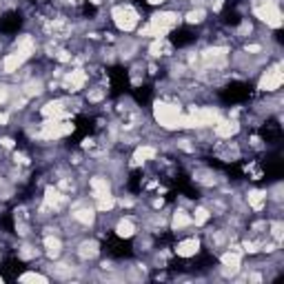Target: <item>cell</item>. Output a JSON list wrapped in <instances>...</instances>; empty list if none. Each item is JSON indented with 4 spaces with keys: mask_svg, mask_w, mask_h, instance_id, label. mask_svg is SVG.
<instances>
[{
    "mask_svg": "<svg viewBox=\"0 0 284 284\" xmlns=\"http://www.w3.org/2000/svg\"><path fill=\"white\" fill-rule=\"evenodd\" d=\"M180 25V16L175 11H160L156 16H151L149 25L142 29V36H149V38H164L171 29Z\"/></svg>",
    "mask_w": 284,
    "mask_h": 284,
    "instance_id": "obj_1",
    "label": "cell"
},
{
    "mask_svg": "<svg viewBox=\"0 0 284 284\" xmlns=\"http://www.w3.org/2000/svg\"><path fill=\"white\" fill-rule=\"evenodd\" d=\"M153 116L158 120L160 126L164 129H180V120H182V109L178 105H171V102H156L153 105Z\"/></svg>",
    "mask_w": 284,
    "mask_h": 284,
    "instance_id": "obj_2",
    "label": "cell"
},
{
    "mask_svg": "<svg viewBox=\"0 0 284 284\" xmlns=\"http://www.w3.org/2000/svg\"><path fill=\"white\" fill-rule=\"evenodd\" d=\"M253 14H255V18H260L273 29L282 27V11H280L275 0H255L253 2Z\"/></svg>",
    "mask_w": 284,
    "mask_h": 284,
    "instance_id": "obj_3",
    "label": "cell"
},
{
    "mask_svg": "<svg viewBox=\"0 0 284 284\" xmlns=\"http://www.w3.org/2000/svg\"><path fill=\"white\" fill-rule=\"evenodd\" d=\"M111 18H113V22H116V27L120 32H133L138 27V22H140V16H138V11L131 5L116 7L111 11Z\"/></svg>",
    "mask_w": 284,
    "mask_h": 284,
    "instance_id": "obj_4",
    "label": "cell"
},
{
    "mask_svg": "<svg viewBox=\"0 0 284 284\" xmlns=\"http://www.w3.org/2000/svg\"><path fill=\"white\" fill-rule=\"evenodd\" d=\"M76 126L67 120H47L42 125L40 138L42 140H58V138H64L69 133H74Z\"/></svg>",
    "mask_w": 284,
    "mask_h": 284,
    "instance_id": "obj_5",
    "label": "cell"
},
{
    "mask_svg": "<svg viewBox=\"0 0 284 284\" xmlns=\"http://www.w3.org/2000/svg\"><path fill=\"white\" fill-rule=\"evenodd\" d=\"M284 82V74H282V64H273V67H268L267 71L262 74L258 82V89L260 91H267V94H273L282 87Z\"/></svg>",
    "mask_w": 284,
    "mask_h": 284,
    "instance_id": "obj_6",
    "label": "cell"
},
{
    "mask_svg": "<svg viewBox=\"0 0 284 284\" xmlns=\"http://www.w3.org/2000/svg\"><path fill=\"white\" fill-rule=\"evenodd\" d=\"M40 113L47 120H64V118H69L71 113L67 111V102L64 100H51L47 102V105L40 109Z\"/></svg>",
    "mask_w": 284,
    "mask_h": 284,
    "instance_id": "obj_7",
    "label": "cell"
},
{
    "mask_svg": "<svg viewBox=\"0 0 284 284\" xmlns=\"http://www.w3.org/2000/svg\"><path fill=\"white\" fill-rule=\"evenodd\" d=\"M29 58H32V56H29L27 51H20V49L7 53L5 60H2V71H5V74H14V71H18Z\"/></svg>",
    "mask_w": 284,
    "mask_h": 284,
    "instance_id": "obj_8",
    "label": "cell"
},
{
    "mask_svg": "<svg viewBox=\"0 0 284 284\" xmlns=\"http://www.w3.org/2000/svg\"><path fill=\"white\" fill-rule=\"evenodd\" d=\"M64 202H67V195H64L58 187H47V189H45V206H47V209L58 211L64 206Z\"/></svg>",
    "mask_w": 284,
    "mask_h": 284,
    "instance_id": "obj_9",
    "label": "cell"
},
{
    "mask_svg": "<svg viewBox=\"0 0 284 284\" xmlns=\"http://www.w3.org/2000/svg\"><path fill=\"white\" fill-rule=\"evenodd\" d=\"M63 84H64V89H69V91H80L87 84V74H84L82 69H74V71H69L64 76Z\"/></svg>",
    "mask_w": 284,
    "mask_h": 284,
    "instance_id": "obj_10",
    "label": "cell"
},
{
    "mask_svg": "<svg viewBox=\"0 0 284 284\" xmlns=\"http://www.w3.org/2000/svg\"><path fill=\"white\" fill-rule=\"evenodd\" d=\"M237 131H240V122L237 120H231V118H229V120H218L216 122V136L222 138V140L236 136Z\"/></svg>",
    "mask_w": 284,
    "mask_h": 284,
    "instance_id": "obj_11",
    "label": "cell"
},
{
    "mask_svg": "<svg viewBox=\"0 0 284 284\" xmlns=\"http://www.w3.org/2000/svg\"><path fill=\"white\" fill-rule=\"evenodd\" d=\"M198 251H200V240L198 237H187V240H182L175 247V253H178L180 258H193Z\"/></svg>",
    "mask_w": 284,
    "mask_h": 284,
    "instance_id": "obj_12",
    "label": "cell"
},
{
    "mask_svg": "<svg viewBox=\"0 0 284 284\" xmlns=\"http://www.w3.org/2000/svg\"><path fill=\"white\" fill-rule=\"evenodd\" d=\"M89 187H91V193H94L95 200H98V198H102V195H107V193H109V189H111L109 180L102 178V175H95V178H91Z\"/></svg>",
    "mask_w": 284,
    "mask_h": 284,
    "instance_id": "obj_13",
    "label": "cell"
},
{
    "mask_svg": "<svg viewBox=\"0 0 284 284\" xmlns=\"http://www.w3.org/2000/svg\"><path fill=\"white\" fill-rule=\"evenodd\" d=\"M240 262H242V258H240V253L236 251H229L222 255V267L226 268V271H231V273H236L237 268H240Z\"/></svg>",
    "mask_w": 284,
    "mask_h": 284,
    "instance_id": "obj_14",
    "label": "cell"
},
{
    "mask_svg": "<svg viewBox=\"0 0 284 284\" xmlns=\"http://www.w3.org/2000/svg\"><path fill=\"white\" fill-rule=\"evenodd\" d=\"M247 200L253 211H262L264 205H267V191H251Z\"/></svg>",
    "mask_w": 284,
    "mask_h": 284,
    "instance_id": "obj_15",
    "label": "cell"
},
{
    "mask_svg": "<svg viewBox=\"0 0 284 284\" xmlns=\"http://www.w3.org/2000/svg\"><path fill=\"white\" fill-rule=\"evenodd\" d=\"M226 53H229V49H224V47H211L202 53V58H205V63L211 64V63H218V60H224Z\"/></svg>",
    "mask_w": 284,
    "mask_h": 284,
    "instance_id": "obj_16",
    "label": "cell"
},
{
    "mask_svg": "<svg viewBox=\"0 0 284 284\" xmlns=\"http://www.w3.org/2000/svg\"><path fill=\"white\" fill-rule=\"evenodd\" d=\"M156 149L153 147H138L136 153H133V164H140V162H147V160L156 158Z\"/></svg>",
    "mask_w": 284,
    "mask_h": 284,
    "instance_id": "obj_17",
    "label": "cell"
},
{
    "mask_svg": "<svg viewBox=\"0 0 284 284\" xmlns=\"http://www.w3.org/2000/svg\"><path fill=\"white\" fill-rule=\"evenodd\" d=\"M116 233L120 237H131L133 233H136V224H133L129 218H122V220L118 222V226H116Z\"/></svg>",
    "mask_w": 284,
    "mask_h": 284,
    "instance_id": "obj_18",
    "label": "cell"
},
{
    "mask_svg": "<svg viewBox=\"0 0 284 284\" xmlns=\"http://www.w3.org/2000/svg\"><path fill=\"white\" fill-rule=\"evenodd\" d=\"M191 222H193V218L187 213V211H175L174 213V220H171V224H174V229H184V226H189Z\"/></svg>",
    "mask_w": 284,
    "mask_h": 284,
    "instance_id": "obj_19",
    "label": "cell"
},
{
    "mask_svg": "<svg viewBox=\"0 0 284 284\" xmlns=\"http://www.w3.org/2000/svg\"><path fill=\"white\" fill-rule=\"evenodd\" d=\"M45 247H47V255L49 258H58L63 251V242L58 237H45Z\"/></svg>",
    "mask_w": 284,
    "mask_h": 284,
    "instance_id": "obj_20",
    "label": "cell"
},
{
    "mask_svg": "<svg viewBox=\"0 0 284 284\" xmlns=\"http://www.w3.org/2000/svg\"><path fill=\"white\" fill-rule=\"evenodd\" d=\"M74 220H78L84 226H89V224H94L95 213L91 209H78V211H74Z\"/></svg>",
    "mask_w": 284,
    "mask_h": 284,
    "instance_id": "obj_21",
    "label": "cell"
},
{
    "mask_svg": "<svg viewBox=\"0 0 284 284\" xmlns=\"http://www.w3.org/2000/svg\"><path fill=\"white\" fill-rule=\"evenodd\" d=\"M80 258H95L98 255V242H94V240H87V242L80 244Z\"/></svg>",
    "mask_w": 284,
    "mask_h": 284,
    "instance_id": "obj_22",
    "label": "cell"
},
{
    "mask_svg": "<svg viewBox=\"0 0 284 284\" xmlns=\"http://www.w3.org/2000/svg\"><path fill=\"white\" fill-rule=\"evenodd\" d=\"M205 18H206V11L205 9H191L187 16H184V20L189 22V25H200V22H205Z\"/></svg>",
    "mask_w": 284,
    "mask_h": 284,
    "instance_id": "obj_23",
    "label": "cell"
},
{
    "mask_svg": "<svg viewBox=\"0 0 284 284\" xmlns=\"http://www.w3.org/2000/svg\"><path fill=\"white\" fill-rule=\"evenodd\" d=\"M116 206V198L113 195H102V198H98V211H111Z\"/></svg>",
    "mask_w": 284,
    "mask_h": 284,
    "instance_id": "obj_24",
    "label": "cell"
},
{
    "mask_svg": "<svg viewBox=\"0 0 284 284\" xmlns=\"http://www.w3.org/2000/svg\"><path fill=\"white\" fill-rule=\"evenodd\" d=\"M209 218H211L209 209H205V206H198V209H195V216H193V222H195V224H205Z\"/></svg>",
    "mask_w": 284,
    "mask_h": 284,
    "instance_id": "obj_25",
    "label": "cell"
},
{
    "mask_svg": "<svg viewBox=\"0 0 284 284\" xmlns=\"http://www.w3.org/2000/svg\"><path fill=\"white\" fill-rule=\"evenodd\" d=\"M20 282H38V284H47V275H40V273H25V275H20Z\"/></svg>",
    "mask_w": 284,
    "mask_h": 284,
    "instance_id": "obj_26",
    "label": "cell"
},
{
    "mask_svg": "<svg viewBox=\"0 0 284 284\" xmlns=\"http://www.w3.org/2000/svg\"><path fill=\"white\" fill-rule=\"evenodd\" d=\"M20 258H25V260L36 258V249H32V247H22V249H20Z\"/></svg>",
    "mask_w": 284,
    "mask_h": 284,
    "instance_id": "obj_27",
    "label": "cell"
},
{
    "mask_svg": "<svg viewBox=\"0 0 284 284\" xmlns=\"http://www.w3.org/2000/svg\"><path fill=\"white\" fill-rule=\"evenodd\" d=\"M242 249H244L247 253H255V251H260V244H258V242H253V240H251V242L247 240V242L242 244Z\"/></svg>",
    "mask_w": 284,
    "mask_h": 284,
    "instance_id": "obj_28",
    "label": "cell"
},
{
    "mask_svg": "<svg viewBox=\"0 0 284 284\" xmlns=\"http://www.w3.org/2000/svg\"><path fill=\"white\" fill-rule=\"evenodd\" d=\"M102 95H105V91H100V89H95V91H89V102H98V100H102Z\"/></svg>",
    "mask_w": 284,
    "mask_h": 284,
    "instance_id": "obj_29",
    "label": "cell"
},
{
    "mask_svg": "<svg viewBox=\"0 0 284 284\" xmlns=\"http://www.w3.org/2000/svg\"><path fill=\"white\" fill-rule=\"evenodd\" d=\"M7 100H9V89H7V87H2V84H0V105H5Z\"/></svg>",
    "mask_w": 284,
    "mask_h": 284,
    "instance_id": "obj_30",
    "label": "cell"
},
{
    "mask_svg": "<svg viewBox=\"0 0 284 284\" xmlns=\"http://www.w3.org/2000/svg\"><path fill=\"white\" fill-rule=\"evenodd\" d=\"M271 229H273V237L280 242V240H282V231H280V229H282V224H280V222H275V224L271 226Z\"/></svg>",
    "mask_w": 284,
    "mask_h": 284,
    "instance_id": "obj_31",
    "label": "cell"
},
{
    "mask_svg": "<svg viewBox=\"0 0 284 284\" xmlns=\"http://www.w3.org/2000/svg\"><path fill=\"white\" fill-rule=\"evenodd\" d=\"M244 51H247V53H260V51H262V47H260V45H247V47H244Z\"/></svg>",
    "mask_w": 284,
    "mask_h": 284,
    "instance_id": "obj_32",
    "label": "cell"
},
{
    "mask_svg": "<svg viewBox=\"0 0 284 284\" xmlns=\"http://www.w3.org/2000/svg\"><path fill=\"white\" fill-rule=\"evenodd\" d=\"M56 56H58L60 63H67V60H71V53H69V51H58Z\"/></svg>",
    "mask_w": 284,
    "mask_h": 284,
    "instance_id": "obj_33",
    "label": "cell"
},
{
    "mask_svg": "<svg viewBox=\"0 0 284 284\" xmlns=\"http://www.w3.org/2000/svg\"><path fill=\"white\" fill-rule=\"evenodd\" d=\"M14 158H16V162H20V164H27V162H29V160H27V156H25V153H16Z\"/></svg>",
    "mask_w": 284,
    "mask_h": 284,
    "instance_id": "obj_34",
    "label": "cell"
},
{
    "mask_svg": "<svg viewBox=\"0 0 284 284\" xmlns=\"http://www.w3.org/2000/svg\"><path fill=\"white\" fill-rule=\"evenodd\" d=\"M2 147H7V149H14V140H11V138H2Z\"/></svg>",
    "mask_w": 284,
    "mask_h": 284,
    "instance_id": "obj_35",
    "label": "cell"
},
{
    "mask_svg": "<svg viewBox=\"0 0 284 284\" xmlns=\"http://www.w3.org/2000/svg\"><path fill=\"white\" fill-rule=\"evenodd\" d=\"M222 5H224V0H213V11H220Z\"/></svg>",
    "mask_w": 284,
    "mask_h": 284,
    "instance_id": "obj_36",
    "label": "cell"
},
{
    "mask_svg": "<svg viewBox=\"0 0 284 284\" xmlns=\"http://www.w3.org/2000/svg\"><path fill=\"white\" fill-rule=\"evenodd\" d=\"M9 122V116L7 113H0V125H7Z\"/></svg>",
    "mask_w": 284,
    "mask_h": 284,
    "instance_id": "obj_37",
    "label": "cell"
},
{
    "mask_svg": "<svg viewBox=\"0 0 284 284\" xmlns=\"http://www.w3.org/2000/svg\"><path fill=\"white\" fill-rule=\"evenodd\" d=\"M149 2H151V5H162L164 0H149Z\"/></svg>",
    "mask_w": 284,
    "mask_h": 284,
    "instance_id": "obj_38",
    "label": "cell"
},
{
    "mask_svg": "<svg viewBox=\"0 0 284 284\" xmlns=\"http://www.w3.org/2000/svg\"><path fill=\"white\" fill-rule=\"evenodd\" d=\"M0 282H2V278H0Z\"/></svg>",
    "mask_w": 284,
    "mask_h": 284,
    "instance_id": "obj_39",
    "label": "cell"
}]
</instances>
